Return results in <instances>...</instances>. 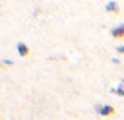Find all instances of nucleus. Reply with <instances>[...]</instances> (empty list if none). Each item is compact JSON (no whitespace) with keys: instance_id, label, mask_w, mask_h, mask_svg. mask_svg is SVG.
Wrapping results in <instances>:
<instances>
[{"instance_id":"nucleus-1","label":"nucleus","mask_w":124,"mask_h":120,"mask_svg":"<svg viewBox=\"0 0 124 120\" xmlns=\"http://www.w3.org/2000/svg\"><path fill=\"white\" fill-rule=\"evenodd\" d=\"M93 110H95L99 116H112V114H114V108H112L110 105H95Z\"/></svg>"},{"instance_id":"nucleus-2","label":"nucleus","mask_w":124,"mask_h":120,"mask_svg":"<svg viewBox=\"0 0 124 120\" xmlns=\"http://www.w3.org/2000/svg\"><path fill=\"white\" fill-rule=\"evenodd\" d=\"M110 37H112L114 41H120V39H124V23L116 25L114 29H110Z\"/></svg>"},{"instance_id":"nucleus-3","label":"nucleus","mask_w":124,"mask_h":120,"mask_svg":"<svg viewBox=\"0 0 124 120\" xmlns=\"http://www.w3.org/2000/svg\"><path fill=\"white\" fill-rule=\"evenodd\" d=\"M105 10H107L108 14H118V12H120V4H118L116 0H108V2L105 4Z\"/></svg>"},{"instance_id":"nucleus-4","label":"nucleus","mask_w":124,"mask_h":120,"mask_svg":"<svg viewBox=\"0 0 124 120\" xmlns=\"http://www.w3.org/2000/svg\"><path fill=\"white\" fill-rule=\"evenodd\" d=\"M16 48H17V54H19L21 58H25V56H29V54H31V48H29L25 43H17V45H16Z\"/></svg>"},{"instance_id":"nucleus-5","label":"nucleus","mask_w":124,"mask_h":120,"mask_svg":"<svg viewBox=\"0 0 124 120\" xmlns=\"http://www.w3.org/2000/svg\"><path fill=\"white\" fill-rule=\"evenodd\" d=\"M110 93H114V95H118V97H124V79H120L116 85H112V87H110Z\"/></svg>"},{"instance_id":"nucleus-6","label":"nucleus","mask_w":124,"mask_h":120,"mask_svg":"<svg viewBox=\"0 0 124 120\" xmlns=\"http://www.w3.org/2000/svg\"><path fill=\"white\" fill-rule=\"evenodd\" d=\"M116 52L118 54H124V46H116Z\"/></svg>"}]
</instances>
